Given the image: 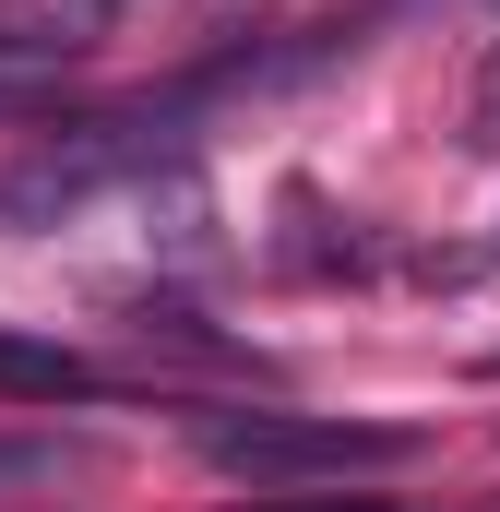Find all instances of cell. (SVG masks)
<instances>
[{
  "instance_id": "3",
  "label": "cell",
  "mask_w": 500,
  "mask_h": 512,
  "mask_svg": "<svg viewBox=\"0 0 500 512\" xmlns=\"http://www.w3.org/2000/svg\"><path fill=\"white\" fill-rule=\"evenodd\" d=\"M120 12L131 0H0V96H36V84L84 72Z\"/></svg>"
},
{
  "instance_id": "7",
  "label": "cell",
  "mask_w": 500,
  "mask_h": 512,
  "mask_svg": "<svg viewBox=\"0 0 500 512\" xmlns=\"http://www.w3.org/2000/svg\"><path fill=\"white\" fill-rule=\"evenodd\" d=\"M489 382H500V346H489Z\"/></svg>"
},
{
  "instance_id": "4",
  "label": "cell",
  "mask_w": 500,
  "mask_h": 512,
  "mask_svg": "<svg viewBox=\"0 0 500 512\" xmlns=\"http://www.w3.org/2000/svg\"><path fill=\"white\" fill-rule=\"evenodd\" d=\"M0 393H12V405H84L96 370H84L72 346H48V334H12V322H0Z\"/></svg>"
},
{
  "instance_id": "1",
  "label": "cell",
  "mask_w": 500,
  "mask_h": 512,
  "mask_svg": "<svg viewBox=\"0 0 500 512\" xmlns=\"http://www.w3.org/2000/svg\"><path fill=\"white\" fill-rule=\"evenodd\" d=\"M191 453L239 489H310V477H393L429 441L393 417H286V405H215L191 417Z\"/></svg>"
},
{
  "instance_id": "2",
  "label": "cell",
  "mask_w": 500,
  "mask_h": 512,
  "mask_svg": "<svg viewBox=\"0 0 500 512\" xmlns=\"http://www.w3.org/2000/svg\"><path fill=\"white\" fill-rule=\"evenodd\" d=\"M131 167H155V131L143 120H84L60 131V143H36L12 179H0V227H60V215H84L108 179H131Z\"/></svg>"
},
{
  "instance_id": "6",
  "label": "cell",
  "mask_w": 500,
  "mask_h": 512,
  "mask_svg": "<svg viewBox=\"0 0 500 512\" xmlns=\"http://www.w3.org/2000/svg\"><path fill=\"white\" fill-rule=\"evenodd\" d=\"M334 512H393V501H334Z\"/></svg>"
},
{
  "instance_id": "5",
  "label": "cell",
  "mask_w": 500,
  "mask_h": 512,
  "mask_svg": "<svg viewBox=\"0 0 500 512\" xmlns=\"http://www.w3.org/2000/svg\"><path fill=\"white\" fill-rule=\"evenodd\" d=\"M262 12H274V0H191V36H203V48H227V36L262 24Z\"/></svg>"
}]
</instances>
